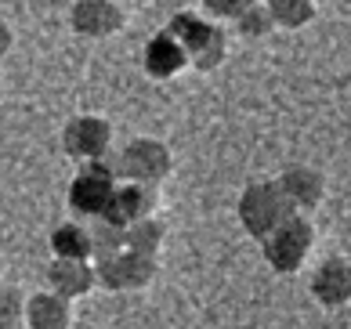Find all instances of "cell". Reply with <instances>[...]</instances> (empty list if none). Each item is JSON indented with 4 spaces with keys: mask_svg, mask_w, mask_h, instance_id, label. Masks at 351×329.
Returning a JSON list of instances; mask_svg holds the SVG:
<instances>
[{
    "mask_svg": "<svg viewBox=\"0 0 351 329\" xmlns=\"http://www.w3.org/2000/svg\"><path fill=\"white\" fill-rule=\"evenodd\" d=\"M167 29H171L181 40V47L189 51V69L210 73V69H217V65L228 58L225 29H221V22L206 19L203 11H178Z\"/></svg>",
    "mask_w": 351,
    "mask_h": 329,
    "instance_id": "obj_1",
    "label": "cell"
},
{
    "mask_svg": "<svg viewBox=\"0 0 351 329\" xmlns=\"http://www.w3.org/2000/svg\"><path fill=\"white\" fill-rule=\"evenodd\" d=\"M261 243V254H265V265L279 275H297L308 257H311V246H315V225L304 217V214H290L282 217L276 228H271Z\"/></svg>",
    "mask_w": 351,
    "mask_h": 329,
    "instance_id": "obj_2",
    "label": "cell"
},
{
    "mask_svg": "<svg viewBox=\"0 0 351 329\" xmlns=\"http://www.w3.org/2000/svg\"><path fill=\"white\" fill-rule=\"evenodd\" d=\"M116 181H120V170H116V152H106L101 160H90L80 167V174L73 178L69 185V210L84 221H95L109 210Z\"/></svg>",
    "mask_w": 351,
    "mask_h": 329,
    "instance_id": "obj_3",
    "label": "cell"
},
{
    "mask_svg": "<svg viewBox=\"0 0 351 329\" xmlns=\"http://www.w3.org/2000/svg\"><path fill=\"white\" fill-rule=\"evenodd\" d=\"M290 214H297V210L286 203V195L279 192L276 181H250V185L239 192L236 217H239V225L250 239H265V235Z\"/></svg>",
    "mask_w": 351,
    "mask_h": 329,
    "instance_id": "obj_4",
    "label": "cell"
},
{
    "mask_svg": "<svg viewBox=\"0 0 351 329\" xmlns=\"http://www.w3.org/2000/svg\"><path fill=\"white\" fill-rule=\"evenodd\" d=\"M174 156L171 145L160 138H131L116 152V170H120V181H141V185H160V181L171 178Z\"/></svg>",
    "mask_w": 351,
    "mask_h": 329,
    "instance_id": "obj_5",
    "label": "cell"
},
{
    "mask_svg": "<svg viewBox=\"0 0 351 329\" xmlns=\"http://www.w3.org/2000/svg\"><path fill=\"white\" fill-rule=\"evenodd\" d=\"M156 271H160V260L149 254H134V249H120L112 257L95 260V279L109 293H138V289L152 286Z\"/></svg>",
    "mask_w": 351,
    "mask_h": 329,
    "instance_id": "obj_6",
    "label": "cell"
},
{
    "mask_svg": "<svg viewBox=\"0 0 351 329\" xmlns=\"http://www.w3.org/2000/svg\"><path fill=\"white\" fill-rule=\"evenodd\" d=\"M62 149H66L69 160L76 163H90L101 160L106 152H112V123L106 116H73V120L62 127Z\"/></svg>",
    "mask_w": 351,
    "mask_h": 329,
    "instance_id": "obj_7",
    "label": "cell"
},
{
    "mask_svg": "<svg viewBox=\"0 0 351 329\" xmlns=\"http://www.w3.org/2000/svg\"><path fill=\"white\" fill-rule=\"evenodd\" d=\"M69 25L84 40H109L127 25V15L116 0H73Z\"/></svg>",
    "mask_w": 351,
    "mask_h": 329,
    "instance_id": "obj_8",
    "label": "cell"
},
{
    "mask_svg": "<svg viewBox=\"0 0 351 329\" xmlns=\"http://www.w3.org/2000/svg\"><path fill=\"white\" fill-rule=\"evenodd\" d=\"M276 185H279V192L286 195V203H290L297 214H308V210L322 206V199H326V178H322V170L308 167V163L286 167L276 178Z\"/></svg>",
    "mask_w": 351,
    "mask_h": 329,
    "instance_id": "obj_9",
    "label": "cell"
},
{
    "mask_svg": "<svg viewBox=\"0 0 351 329\" xmlns=\"http://www.w3.org/2000/svg\"><path fill=\"white\" fill-rule=\"evenodd\" d=\"M141 69L152 80H174L189 69V51L181 47V40L171 29H160L141 51Z\"/></svg>",
    "mask_w": 351,
    "mask_h": 329,
    "instance_id": "obj_10",
    "label": "cell"
},
{
    "mask_svg": "<svg viewBox=\"0 0 351 329\" xmlns=\"http://www.w3.org/2000/svg\"><path fill=\"white\" fill-rule=\"evenodd\" d=\"M311 297L326 311L348 308L351 304V260L344 257H326L311 271Z\"/></svg>",
    "mask_w": 351,
    "mask_h": 329,
    "instance_id": "obj_11",
    "label": "cell"
},
{
    "mask_svg": "<svg viewBox=\"0 0 351 329\" xmlns=\"http://www.w3.org/2000/svg\"><path fill=\"white\" fill-rule=\"evenodd\" d=\"M156 206H160V192L156 185H141V181H116V192H112V203L101 217L116 221V225H131L138 217H149L156 214Z\"/></svg>",
    "mask_w": 351,
    "mask_h": 329,
    "instance_id": "obj_12",
    "label": "cell"
},
{
    "mask_svg": "<svg viewBox=\"0 0 351 329\" xmlns=\"http://www.w3.org/2000/svg\"><path fill=\"white\" fill-rule=\"evenodd\" d=\"M98 286L95 279V260H66V257H55L47 265V289L66 300H80L87 297L90 289Z\"/></svg>",
    "mask_w": 351,
    "mask_h": 329,
    "instance_id": "obj_13",
    "label": "cell"
},
{
    "mask_svg": "<svg viewBox=\"0 0 351 329\" xmlns=\"http://www.w3.org/2000/svg\"><path fill=\"white\" fill-rule=\"evenodd\" d=\"M22 322L29 329H69L73 326V300L40 289V293L25 297V315Z\"/></svg>",
    "mask_w": 351,
    "mask_h": 329,
    "instance_id": "obj_14",
    "label": "cell"
},
{
    "mask_svg": "<svg viewBox=\"0 0 351 329\" xmlns=\"http://www.w3.org/2000/svg\"><path fill=\"white\" fill-rule=\"evenodd\" d=\"M167 239V225L156 214L149 217H138L123 228V249H134V254H149V257H160Z\"/></svg>",
    "mask_w": 351,
    "mask_h": 329,
    "instance_id": "obj_15",
    "label": "cell"
},
{
    "mask_svg": "<svg viewBox=\"0 0 351 329\" xmlns=\"http://www.w3.org/2000/svg\"><path fill=\"white\" fill-rule=\"evenodd\" d=\"M51 254L66 260H90V228L84 221H66L51 232Z\"/></svg>",
    "mask_w": 351,
    "mask_h": 329,
    "instance_id": "obj_16",
    "label": "cell"
},
{
    "mask_svg": "<svg viewBox=\"0 0 351 329\" xmlns=\"http://www.w3.org/2000/svg\"><path fill=\"white\" fill-rule=\"evenodd\" d=\"M268 11H271V22H276V29H304V25L315 22L319 8L315 0H268Z\"/></svg>",
    "mask_w": 351,
    "mask_h": 329,
    "instance_id": "obj_17",
    "label": "cell"
},
{
    "mask_svg": "<svg viewBox=\"0 0 351 329\" xmlns=\"http://www.w3.org/2000/svg\"><path fill=\"white\" fill-rule=\"evenodd\" d=\"M232 22H236V33L243 36V40H265V36L276 33V22H271L268 0H246V8H243Z\"/></svg>",
    "mask_w": 351,
    "mask_h": 329,
    "instance_id": "obj_18",
    "label": "cell"
},
{
    "mask_svg": "<svg viewBox=\"0 0 351 329\" xmlns=\"http://www.w3.org/2000/svg\"><path fill=\"white\" fill-rule=\"evenodd\" d=\"M87 228H90V260L112 257L123 249V225H116L109 217H95L87 221Z\"/></svg>",
    "mask_w": 351,
    "mask_h": 329,
    "instance_id": "obj_19",
    "label": "cell"
},
{
    "mask_svg": "<svg viewBox=\"0 0 351 329\" xmlns=\"http://www.w3.org/2000/svg\"><path fill=\"white\" fill-rule=\"evenodd\" d=\"M22 315H25V297L15 286H0V329L22 326Z\"/></svg>",
    "mask_w": 351,
    "mask_h": 329,
    "instance_id": "obj_20",
    "label": "cell"
},
{
    "mask_svg": "<svg viewBox=\"0 0 351 329\" xmlns=\"http://www.w3.org/2000/svg\"><path fill=\"white\" fill-rule=\"evenodd\" d=\"M246 8V0H203V15L214 22H232Z\"/></svg>",
    "mask_w": 351,
    "mask_h": 329,
    "instance_id": "obj_21",
    "label": "cell"
},
{
    "mask_svg": "<svg viewBox=\"0 0 351 329\" xmlns=\"http://www.w3.org/2000/svg\"><path fill=\"white\" fill-rule=\"evenodd\" d=\"M11 47H15V33H11V25L0 19V58H4Z\"/></svg>",
    "mask_w": 351,
    "mask_h": 329,
    "instance_id": "obj_22",
    "label": "cell"
},
{
    "mask_svg": "<svg viewBox=\"0 0 351 329\" xmlns=\"http://www.w3.org/2000/svg\"><path fill=\"white\" fill-rule=\"evenodd\" d=\"M0 279H4V260H0Z\"/></svg>",
    "mask_w": 351,
    "mask_h": 329,
    "instance_id": "obj_23",
    "label": "cell"
}]
</instances>
